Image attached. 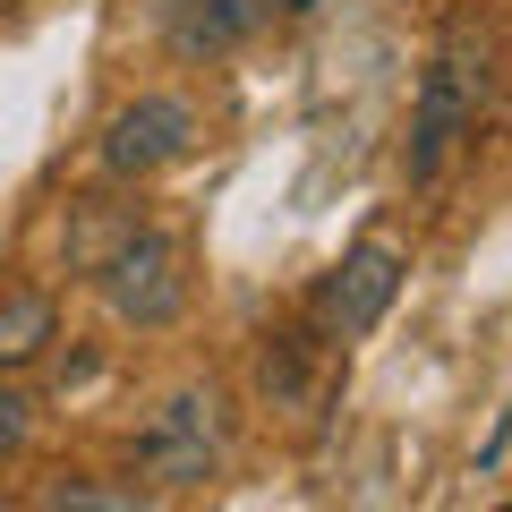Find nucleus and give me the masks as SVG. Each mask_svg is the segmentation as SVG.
<instances>
[{"instance_id": "nucleus-4", "label": "nucleus", "mask_w": 512, "mask_h": 512, "mask_svg": "<svg viewBox=\"0 0 512 512\" xmlns=\"http://www.w3.org/2000/svg\"><path fill=\"white\" fill-rule=\"evenodd\" d=\"M197 146H205V111L188 103L180 86H146V94H128V103L103 120L94 163H103L120 188H146V180H163V171H180Z\"/></svg>"}, {"instance_id": "nucleus-7", "label": "nucleus", "mask_w": 512, "mask_h": 512, "mask_svg": "<svg viewBox=\"0 0 512 512\" xmlns=\"http://www.w3.org/2000/svg\"><path fill=\"white\" fill-rule=\"evenodd\" d=\"M52 342H60V299L43 282H9L0 291V376L52 359Z\"/></svg>"}, {"instance_id": "nucleus-3", "label": "nucleus", "mask_w": 512, "mask_h": 512, "mask_svg": "<svg viewBox=\"0 0 512 512\" xmlns=\"http://www.w3.org/2000/svg\"><path fill=\"white\" fill-rule=\"evenodd\" d=\"M487 86H495V69H487V52H436L427 60V77H419V103H410V146H402V180L410 188H436L444 180V163H453L461 146L478 137V111H487Z\"/></svg>"}, {"instance_id": "nucleus-10", "label": "nucleus", "mask_w": 512, "mask_h": 512, "mask_svg": "<svg viewBox=\"0 0 512 512\" xmlns=\"http://www.w3.org/2000/svg\"><path fill=\"white\" fill-rule=\"evenodd\" d=\"M26 444H35V393L18 376H0V470L26 461Z\"/></svg>"}, {"instance_id": "nucleus-6", "label": "nucleus", "mask_w": 512, "mask_h": 512, "mask_svg": "<svg viewBox=\"0 0 512 512\" xmlns=\"http://www.w3.org/2000/svg\"><path fill=\"white\" fill-rule=\"evenodd\" d=\"M402 282H410V256L393 248V239H350L342 265H333V274L308 291V316L333 333V342H367V333L393 316Z\"/></svg>"}, {"instance_id": "nucleus-11", "label": "nucleus", "mask_w": 512, "mask_h": 512, "mask_svg": "<svg viewBox=\"0 0 512 512\" xmlns=\"http://www.w3.org/2000/svg\"><path fill=\"white\" fill-rule=\"evenodd\" d=\"M35 504H69V512H137L146 487H94V478H69V487H43Z\"/></svg>"}, {"instance_id": "nucleus-9", "label": "nucleus", "mask_w": 512, "mask_h": 512, "mask_svg": "<svg viewBox=\"0 0 512 512\" xmlns=\"http://www.w3.org/2000/svg\"><path fill=\"white\" fill-rule=\"evenodd\" d=\"M146 222V205H128V197H77L69 205V222H60V248H69V274H103V256L120 248L128 231Z\"/></svg>"}, {"instance_id": "nucleus-2", "label": "nucleus", "mask_w": 512, "mask_h": 512, "mask_svg": "<svg viewBox=\"0 0 512 512\" xmlns=\"http://www.w3.org/2000/svg\"><path fill=\"white\" fill-rule=\"evenodd\" d=\"M94 291H103V316H111L120 333H171V325L188 316V299H197V274H188L180 231H163V222H137V231H128L120 248L103 256Z\"/></svg>"}, {"instance_id": "nucleus-1", "label": "nucleus", "mask_w": 512, "mask_h": 512, "mask_svg": "<svg viewBox=\"0 0 512 512\" xmlns=\"http://www.w3.org/2000/svg\"><path fill=\"white\" fill-rule=\"evenodd\" d=\"M231 461V402L222 384H171L146 410L137 444H128V478H146V495H197Z\"/></svg>"}, {"instance_id": "nucleus-5", "label": "nucleus", "mask_w": 512, "mask_h": 512, "mask_svg": "<svg viewBox=\"0 0 512 512\" xmlns=\"http://www.w3.org/2000/svg\"><path fill=\"white\" fill-rule=\"evenodd\" d=\"M333 384H342V342L325 325H274L256 333V359H248V393L265 419H291V427H316L333 402Z\"/></svg>"}, {"instance_id": "nucleus-8", "label": "nucleus", "mask_w": 512, "mask_h": 512, "mask_svg": "<svg viewBox=\"0 0 512 512\" xmlns=\"http://www.w3.org/2000/svg\"><path fill=\"white\" fill-rule=\"evenodd\" d=\"M256 26V0H163V35L180 60H222Z\"/></svg>"}, {"instance_id": "nucleus-12", "label": "nucleus", "mask_w": 512, "mask_h": 512, "mask_svg": "<svg viewBox=\"0 0 512 512\" xmlns=\"http://www.w3.org/2000/svg\"><path fill=\"white\" fill-rule=\"evenodd\" d=\"M274 9H282V18H308V9H316V0H274Z\"/></svg>"}]
</instances>
